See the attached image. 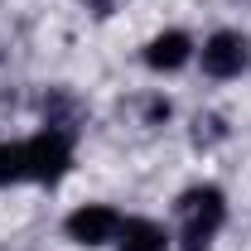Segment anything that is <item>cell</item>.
Returning <instances> with one entry per match:
<instances>
[{"label": "cell", "mask_w": 251, "mask_h": 251, "mask_svg": "<svg viewBox=\"0 0 251 251\" xmlns=\"http://www.w3.org/2000/svg\"><path fill=\"white\" fill-rule=\"evenodd\" d=\"M227 222V193L218 184H193L179 193V242L184 251H208Z\"/></svg>", "instance_id": "1"}, {"label": "cell", "mask_w": 251, "mask_h": 251, "mask_svg": "<svg viewBox=\"0 0 251 251\" xmlns=\"http://www.w3.org/2000/svg\"><path fill=\"white\" fill-rule=\"evenodd\" d=\"M25 159H29V179L34 184H58L73 169V135L63 126H44L39 135L25 140Z\"/></svg>", "instance_id": "2"}, {"label": "cell", "mask_w": 251, "mask_h": 251, "mask_svg": "<svg viewBox=\"0 0 251 251\" xmlns=\"http://www.w3.org/2000/svg\"><path fill=\"white\" fill-rule=\"evenodd\" d=\"M198 63H203V73L208 77H218V82H227V77H242L251 68V39L237 29H218L203 39V49H198Z\"/></svg>", "instance_id": "3"}, {"label": "cell", "mask_w": 251, "mask_h": 251, "mask_svg": "<svg viewBox=\"0 0 251 251\" xmlns=\"http://www.w3.org/2000/svg\"><path fill=\"white\" fill-rule=\"evenodd\" d=\"M121 222L126 218L111 203H82V208L68 213L63 232H68V242H77V247H111L116 232H121Z\"/></svg>", "instance_id": "4"}, {"label": "cell", "mask_w": 251, "mask_h": 251, "mask_svg": "<svg viewBox=\"0 0 251 251\" xmlns=\"http://www.w3.org/2000/svg\"><path fill=\"white\" fill-rule=\"evenodd\" d=\"M198 49H193V39L184 29H159L150 44H145V68L150 73H179L188 58H193Z\"/></svg>", "instance_id": "5"}, {"label": "cell", "mask_w": 251, "mask_h": 251, "mask_svg": "<svg viewBox=\"0 0 251 251\" xmlns=\"http://www.w3.org/2000/svg\"><path fill=\"white\" fill-rule=\"evenodd\" d=\"M116 247L121 251H169V232L150 218H126L116 232Z\"/></svg>", "instance_id": "6"}, {"label": "cell", "mask_w": 251, "mask_h": 251, "mask_svg": "<svg viewBox=\"0 0 251 251\" xmlns=\"http://www.w3.org/2000/svg\"><path fill=\"white\" fill-rule=\"evenodd\" d=\"M29 179V159H25V140H0V188L25 184Z\"/></svg>", "instance_id": "7"}, {"label": "cell", "mask_w": 251, "mask_h": 251, "mask_svg": "<svg viewBox=\"0 0 251 251\" xmlns=\"http://www.w3.org/2000/svg\"><path fill=\"white\" fill-rule=\"evenodd\" d=\"M92 5H111V0H92Z\"/></svg>", "instance_id": "8"}]
</instances>
